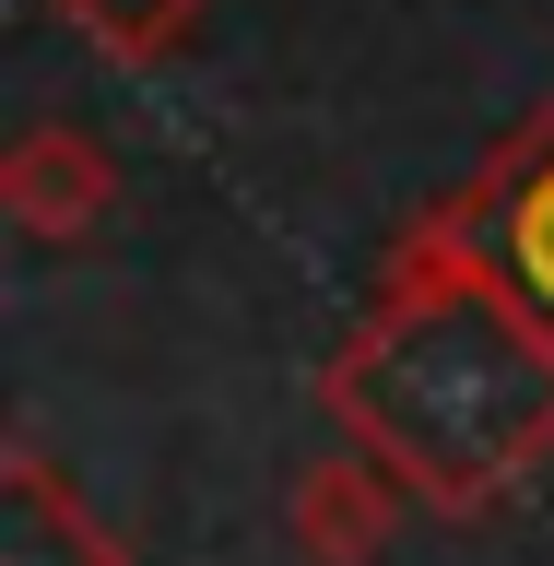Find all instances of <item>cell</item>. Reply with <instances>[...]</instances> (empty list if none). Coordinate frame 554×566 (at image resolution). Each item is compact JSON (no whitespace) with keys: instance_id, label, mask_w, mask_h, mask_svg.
<instances>
[{"instance_id":"obj_3","label":"cell","mask_w":554,"mask_h":566,"mask_svg":"<svg viewBox=\"0 0 554 566\" xmlns=\"http://www.w3.org/2000/svg\"><path fill=\"white\" fill-rule=\"evenodd\" d=\"M0 201H12V224L24 237H95L106 201H118V166H106L83 130H24L12 154H0Z\"/></svg>"},{"instance_id":"obj_2","label":"cell","mask_w":554,"mask_h":566,"mask_svg":"<svg viewBox=\"0 0 554 566\" xmlns=\"http://www.w3.org/2000/svg\"><path fill=\"white\" fill-rule=\"evenodd\" d=\"M437 237H449L460 260H472V272L554 343V95H543V118H531V130L437 212Z\"/></svg>"},{"instance_id":"obj_6","label":"cell","mask_w":554,"mask_h":566,"mask_svg":"<svg viewBox=\"0 0 554 566\" xmlns=\"http://www.w3.org/2000/svg\"><path fill=\"white\" fill-rule=\"evenodd\" d=\"M48 12H60L71 35H95L106 60H154V48H166L201 0H48Z\"/></svg>"},{"instance_id":"obj_1","label":"cell","mask_w":554,"mask_h":566,"mask_svg":"<svg viewBox=\"0 0 554 566\" xmlns=\"http://www.w3.org/2000/svg\"><path fill=\"white\" fill-rule=\"evenodd\" d=\"M331 401L378 472L472 507L554 437V343L425 224L378 318L331 366Z\"/></svg>"},{"instance_id":"obj_5","label":"cell","mask_w":554,"mask_h":566,"mask_svg":"<svg viewBox=\"0 0 554 566\" xmlns=\"http://www.w3.org/2000/svg\"><path fill=\"white\" fill-rule=\"evenodd\" d=\"M295 531H307V555L354 566V555H366V543L389 531V495H378V472H318V484L295 495Z\"/></svg>"},{"instance_id":"obj_4","label":"cell","mask_w":554,"mask_h":566,"mask_svg":"<svg viewBox=\"0 0 554 566\" xmlns=\"http://www.w3.org/2000/svg\"><path fill=\"white\" fill-rule=\"evenodd\" d=\"M0 566H118V543L48 484V460H12V495H0Z\"/></svg>"}]
</instances>
